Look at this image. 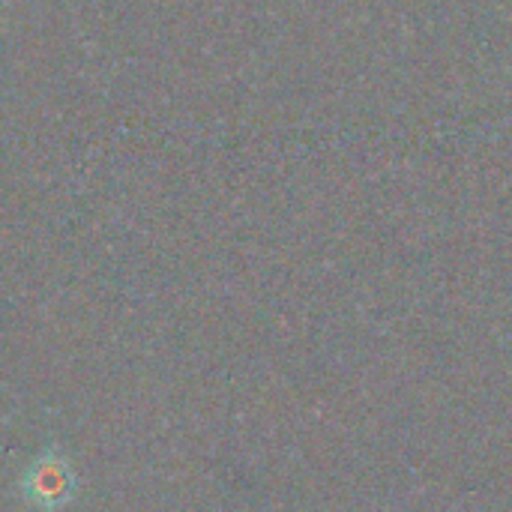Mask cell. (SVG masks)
<instances>
[{"label":"cell","instance_id":"1","mask_svg":"<svg viewBox=\"0 0 512 512\" xmlns=\"http://www.w3.org/2000/svg\"><path fill=\"white\" fill-rule=\"evenodd\" d=\"M72 486H75V480H72V474H69V465H66L60 456H54V453H45V456L30 468V474L24 477V492H27V498H30L39 510L45 512H54L60 510L63 504H69Z\"/></svg>","mask_w":512,"mask_h":512}]
</instances>
